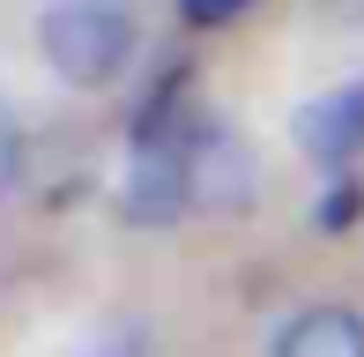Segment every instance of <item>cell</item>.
<instances>
[{"label": "cell", "mask_w": 364, "mask_h": 357, "mask_svg": "<svg viewBox=\"0 0 364 357\" xmlns=\"http://www.w3.org/2000/svg\"><path fill=\"white\" fill-rule=\"evenodd\" d=\"M134 8L127 0H53L38 15V53L60 82L75 90H112L134 60Z\"/></svg>", "instance_id": "cell-1"}, {"label": "cell", "mask_w": 364, "mask_h": 357, "mask_svg": "<svg viewBox=\"0 0 364 357\" xmlns=\"http://www.w3.org/2000/svg\"><path fill=\"white\" fill-rule=\"evenodd\" d=\"M186 186L193 208H253V149L223 127H186Z\"/></svg>", "instance_id": "cell-2"}, {"label": "cell", "mask_w": 364, "mask_h": 357, "mask_svg": "<svg viewBox=\"0 0 364 357\" xmlns=\"http://www.w3.org/2000/svg\"><path fill=\"white\" fill-rule=\"evenodd\" d=\"M297 149L327 171H350L364 156V82L357 90H327L297 112Z\"/></svg>", "instance_id": "cell-3"}, {"label": "cell", "mask_w": 364, "mask_h": 357, "mask_svg": "<svg viewBox=\"0 0 364 357\" xmlns=\"http://www.w3.org/2000/svg\"><path fill=\"white\" fill-rule=\"evenodd\" d=\"M268 357H364V313L350 305H305L275 328Z\"/></svg>", "instance_id": "cell-4"}, {"label": "cell", "mask_w": 364, "mask_h": 357, "mask_svg": "<svg viewBox=\"0 0 364 357\" xmlns=\"http://www.w3.org/2000/svg\"><path fill=\"white\" fill-rule=\"evenodd\" d=\"M364 216V178H327V201H320V231H350Z\"/></svg>", "instance_id": "cell-5"}, {"label": "cell", "mask_w": 364, "mask_h": 357, "mask_svg": "<svg viewBox=\"0 0 364 357\" xmlns=\"http://www.w3.org/2000/svg\"><path fill=\"white\" fill-rule=\"evenodd\" d=\"M260 0H178V15H186L193 30H223V23H238V15H253Z\"/></svg>", "instance_id": "cell-6"}, {"label": "cell", "mask_w": 364, "mask_h": 357, "mask_svg": "<svg viewBox=\"0 0 364 357\" xmlns=\"http://www.w3.org/2000/svg\"><path fill=\"white\" fill-rule=\"evenodd\" d=\"M15 186H23V127L0 105V193H15Z\"/></svg>", "instance_id": "cell-7"}]
</instances>
